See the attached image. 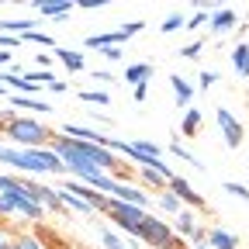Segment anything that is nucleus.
Returning a JSON list of instances; mask_svg holds the SVG:
<instances>
[{"instance_id": "obj_8", "label": "nucleus", "mask_w": 249, "mask_h": 249, "mask_svg": "<svg viewBox=\"0 0 249 249\" xmlns=\"http://www.w3.org/2000/svg\"><path fill=\"white\" fill-rule=\"evenodd\" d=\"M166 191H173V194L180 197V204H187V208H201V204H204V197H201L183 177H173V180L166 183Z\"/></svg>"}, {"instance_id": "obj_19", "label": "nucleus", "mask_w": 249, "mask_h": 249, "mask_svg": "<svg viewBox=\"0 0 249 249\" xmlns=\"http://www.w3.org/2000/svg\"><path fill=\"white\" fill-rule=\"evenodd\" d=\"M232 66H235L239 76H249V42H239L232 49Z\"/></svg>"}, {"instance_id": "obj_38", "label": "nucleus", "mask_w": 249, "mask_h": 249, "mask_svg": "<svg viewBox=\"0 0 249 249\" xmlns=\"http://www.w3.org/2000/svg\"><path fill=\"white\" fill-rule=\"evenodd\" d=\"M0 249H11V235H7L4 229H0Z\"/></svg>"}, {"instance_id": "obj_25", "label": "nucleus", "mask_w": 249, "mask_h": 249, "mask_svg": "<svg viewBox=\"0 0 249 249\" xmlns=\"http://www.w3.org/2000/svg\"><path fill=\"white\" fill-rule=\"evenodd\" d=\"M166 152H173V156H180V160H187V163H191L194 170H201V160H194V156H191V152H187V149H183L180 142H170V149H166Z\"/></svg>"}, {"instance_id": "obj_20", "label": "nucleus", "mask_w": 249, "mask_h": 249, "mask_svg": "<svg viewBox=\"0 0 249 249\" xmlns=\"http://www.w3.org/2000/svg\"><path fill=\"white\" fill-rule=\"evenodd\" d=\"M160 208H163L166 214H180V211H183V204H180V197H177L173 191H160Z\"/></svg>"}, {"instance_id": "obj_7", "label": "nucleus", "mask_w": 249, "mask_h": 249, "mask_svg": "<svg viewBox=\"0 0 249 249\" xmlns=\"http://www.w3.org/2000/svg\"><path fill=\"white\" fill-rule=\"evenodd\" d=\"M62 191H70V194H76L80 201H87L93 211H104L107 208V197L101 194V191H93V187H87V183H80V180H66L62 183Z\"/></svg>"}, {"instance_id": "obj_31", "label": "nucleus", "mask_w": 249, "mask_h": 249, "mask_svg": "<svg viewBox=\"0 0 249 249\" xmlns=\"http://www.w3.org/2000/svg\"><path fill=\"white\" fill-rule=\"evenodd\" d=\"M73 4L80 11H101V7H107V0H73Z\"/></svg>"}, {"instance_id": "obj_43", "label": "nucleus", "mask_w": 249, "mask_h": 249, "mask_svg": "<svg viewBox=\"0 0 249 249\" xmlns=\"http://www.w3.org/2000/svg\"><path fill=\"white\" fill-rule=\"evenodd\" d=\"M0 97H7V87H4V83H0Z\"/></svg>"}, {"instance_id": "obj_42", "label": "nucleus", "mask_w": 249, "mask_h": 249, "mask_svg": "<svg viewBox=\"0 0 249 249\" xmlns=\"http://www.w3.org/2000/svg\"><path fill=\"white\" fill-rule=\"evenodd\" d=\"M4 62H11V52H0V66H4Z\"/></svg>"}, {"instance_id": "obj_1", "label": "nucleus", "mask_w": 249, "mask_h": 249, "mask_svg": "<svg viewBox=\"0 0 249 249\" xmlns=\"http://www.w3.org/2000/svg\"><path fill=\"white\" fill-rule=\"evenodd\" d=\"M0 163L24 170V173H66L62 160L49 145L45 149H7V145H0Z\"/></svg>"}, {"instance_id": "obj_2", "label": "nucleus", "mask_w": 249, "mask_h": 249, "mask_svg": "<svg viewBox=\"0 0 249 249\" xmlns=\"http://www.w3.org/2000/svg\"><path fill=\"white\" fill-rule=\"evenodd\" d=\"M0 132H4V139H11L18 149H45L52 142V132L35 118H7L0 124Z\"/></svg>"}, {"instance_id": "obj_4", "label": "nucleus", "mask_w": 249, "mask_h": 249, "mask_svg": "<svg viewBox=\"0 0 249 249\" xmlns=\"http://www.w3.org/2000/svg\"><path fill=\"white\" fill-rule=\"evenodd\" d=\"M139 239H142L145 246H152V249H183V246H180V235L163 222V218H152V214L145 218Z\"/></svg>"}, {"instance_id": "obj_15", "label": "nucleus", "mask_w": 249, "mask_h": 249, "mask_svg": "<svg viewBox=\"0 0 249 249\" xmlns=\"http://www.w3.org/2000/svg\"><path fill=\"white\" fill-rule=\"evenodd\" d=\"M208 246L211 249H239V235H232L225 229H211L208 232Z\"/></svg>"}, {"instance_id": "obj_5", "label": "nucleus", "mask_w": 249, "mask_h": 249, "mask_svg": "<svg viewBox=\"0 0 249 249\" xmlns=\"http://www.w3.org/2000/svg\"><path fill=\"white\" fill-rule=\"evenodd\" d=\"M139 31H142V21L121 24V28H114V31H101V35H87V38H83V49L104 52V49H114V42H128L132 35H139Z\"/></svg>"}, {"instance_id": "obj_37", "label": "nucleus", "mask_w": 249, "mask_h": 249, "mask_svg": "<svg viewBox=\"0 0 249 249\" xmlns=\"http://www.w3.org/2000/svg\"><path fill=\"white\" fill-rule=\"evenodd\" d=\"M55 62V55H49V52H38V66H52Z\"/></svg>"}, {"instance_id": "obj_13", "label": "nucleus", "mask_w": 249, "mask_h": 249, "mask_svg": "<svg viewBox=\"0 0 249 249\" xmlns=\"http://www.w3.org/2000/svg\"><path fill=\"white\" fill-rule=\"evenodd\" d=\"M177 232H180V235H187V239H191V242H197V239H201V232H197V218H194V211H187V208H183V211L177 214Z\"/></svg>"}, {"instance_id": "obj_10", "label": "nucleus", "mask_w": 249, "mask_h": 249, "mask_svg": "<svg viewBox=\"0 0 249 249\" xmlns=\"http://www.w3.org/2000/svg\"><path fill=\"white\" fill-rule=\"evenodd\" d=\"M114 201H124V204H139V208H149V194L142 187H132V183H118L114 187Z\"/></svg>"}, {"instance_id": "obj_39", "label": "nucleus", "mask_w": 249, "mask_h": 249, "mask_svg": "<svg viewBox=\"0 0 249 249\" xmlns=\"http://www.w3.org/2000/svg\"><path fill=\"white\" fill-rule=\"evenodd\" d=\"M49 90H52V93H62V90H66V83H62V80H55V83H49Z\"/></svg>"}, {"instance_id": "obj_23", "label": "nucleus", "mask_w": 249, "mask_h": 249, "mask_svg": "<svg viewBox=\"0 0 249 249\" xmlns=\"http://www.w3.org/2000/svg\"><path fill=\"white\" fill-rule=\"evenodd\" d=\"M142 180H145V183L152 187V191H166V183H170V180H166L163 173H156L152 166H142Z\"/></svg>"}, {"instance_id": "obj_41", "label": "nucleus", "mask_w": 249, "mask_h": 249, "mask_svg": "<svg viewBox=\"0 0 249 249\" xmlns=\"http://www.w3.org/2000/svg\"><path fill=\"white\" fill-rule=\"evenodd\" d=\"M194 249H211V246H208L204 239H197V242H194Z\"/></svg>"}, {"instance_id": "obj_18", "label": "nucleus", "mask_w": 249, "mask_h": 249, "mask_svg": "<svg viewBox=\"0 0 249 249\" xmlns=\"http://www.w3.org/2000/svg\"><path fill=\"white\" fill-rule=\"evenodd\" d=\"M14 107H24V111H31V114H49L52 111V104L49 101H35V97H7Z\"/></svg>"}, {"instance_id": "obj_36", "label": "nucleus", "mask_w": 249, "mask_h": 249, "mask_svg": "<svg viewBox=\"0 0 249 249\" xmlns=\"http://www.w3.org/2000/svg\"><path fill=\"white\" fill-rule=\"evenodd\" d=\"M145 93H149V83H139V87H135V101H139V104L145 101Z\"/></svg>"}, {"instance_id": "obj_28", "label": "nucleus", "mask_w": 249, "mask_h": 249, "mask_svg": "<svg viewBox=\"0 0 249 249\" xmlns=\"http://www.w3.org/2000/svg\"><path fill=\"white\" fill-rule=\"evenodd\" d=\"M160 28H163L166 35H170V31H177V28H187V18H183V14H170V18H166Z\"/></svg>"}, {"instance_id": "obj_27", "label": "nucleus", "mask_w": 249, "mask_h": 249, "mask_svg": "<svg viewBox=\"0 0 249 249\" xmlns=\"http://www.w3.org/2000/svg\"><path fill=\"white\" fill-rule=\"evenodd\" d=\"M222 187H225V194H232V197H242V201H249V187H242V183H235V180H225Z\"/></svg>"}, {"instance_id": "obj_26", "label": "nucleus", "mask_w": 249, "mask_h": 249, "mask_svg": "<svg viewBox=\"0 0 249 249\" xmlns=\"http://www.w3.org/2000/svg\"><path fill=\"white\" fill-rule=\"evenodd\" d=\"M24 42H38L42 49H55V38H52V35H42V31H28Z\"/></svg>"}, {"instance_id": "obj_40", "label": "nucleus", "mask_w": 249, "mask_h": 249, "mask_svg": "<svg viewBox=\"0 0 249 249\" xmlns=\"http://www.w3.org/2000/svg\"><path fill=\"white\" fill-rule=\"evenodd\" d=\"M104 55H107V59H121V49H118V45H114V49H104Z\"/></svg>"}, {"instance_id": "obj_6", "label": "nucleus", "mask_w": 249, "mask_h": 249, "mask_svg": "<svg viewBox=\"0 0 249 249\" xmlns=\"http://www.w3.org/2000/svg\"><path fill=\"white\" fill-rule=\"evenodd\" d=\"M214 118H218V128H222V139H225V145L229 149H239L242 145V139H246V132H242V121L229 111V107H218L214 111Z\"/></svg>"}, {"instance_id": "obj_44", "label": "nucleus", "mask_w": 249, "mask_h": 249, "mask_svg": "<svg viewBox=\"0 0 249 249\" xmlns=\"http://www.w3.org/2000/svg\"><path fill=\"white\" fill-rule=\"evenodd\" d=\"M0 135H4V132H0Z\"/></svg>"}, {"instance_id": "obj_32", "label": "nucleus", "mask_w": 249, "mask_h": 249, "mask_svg": "<svg viewBox=\"0 0 249 249\" xmlns=\"http://www.w3.org/2000/svg\"><path fill=\"white\" fill-rule=\"evenodd\" d=\"M201 49H204V42H191V45H187L180 55H187V59H197V55H201Z\"/></svg>"}, {"instance_id": "obj_3", "label": "nucleus", "mask_w": 249, "mask_h": 249, "mask_svg": "<svg viewBox=\"0 0 249 249\" xmlns=\"http://www.w3.org/2000/svg\"><path fill=\"white\" fill-rule=\"evenodd\" d=\"M104 214L111 218V222H114L124 235H135V239H139V232H142V225H145V218H149L145 208H139V204H124V201H114V197H107Z\"/></svg>"}, {"instance_id": "obj_17", "label": "nucleus", "mask_w": 249, "mask_h": 249, "mask_svg": "<svg viewBox=\"0 0 249 249\" xmlns=\"http://www.w3.org/2000/svg\"><path fill=\"white\" fill-rule=\"evenodd\" d=\"M170 87H173V93H177V104H180V107H187V104L194 101V87L187 83L183 76H177V73H173V76H170Z\"/></svg>"}, {"instance_id": "obj_21", "label": "nucleus", "mask_w": 249, "mask_h": 249, "mask_svg": "<svg viewBox=\"0 0 249 249\" xmlns=\"http://www.w3.org/2000/svg\"><path fill=\"white\" fill-rule=\"evenodd\" d=\"M80 101H83V104L107 107V104H111V93H107V90H83V93H80Z\"/></svg>"}, {"instance_id": "obj_14", "label": "nucleus", "mask_w": 249, "mask_h": 249, "mask_svg": "<svg viewBox=\"0 0 249 249\" xmlns=\"http://www.w3.org/2000/svg\"><path fill=\"white\" fill-rule=\"evenodd\" d=\"M52 55H55V62H62V66H66L70 73H83V70H87L83 55H80V52H73V49H55Z\"/></svg>"}, {"instance_id": "obj_33", "label": "nucleus", "mask_w": 249, "mask_h": 249, "mask_svg": "<svg viewBox=\"0 0 249 249\" xmlns=\"http://www.w3.org/2000/svg\"><path fill=\"white\" fill-rule=\"evenodd\" d=\"M204 21H211V14H208V11H197V14H194L191 21H187V28H201Z\"/></svg>"}, {"instance_id": "obj_16", "label": "nucleus", "mask_w": 249, "mask_h": 249, "mask_svg": "<svg viewBox=\"0 0 249 249\" xmlns=\"http://www.w3.org/2000/svg\"><path fill=\"white\" fill-rule=\"evenodd\" d=\"M149 80H152V66H149V62H132V66L124 70V83H132V87L149 83Z\"/></svg>"}, {"instance_id": "obj_24", "label": "nucleus", "mask_w": 249, "mask_h": 249, "mask_svg": "<svg viewBox=\"0 0 249 249\" xmlns=\"http://www.w3.org/2000/svg\"><path fill=\"white\" fill-rule=\"evenodd\" d=\"M24 80H31L35 87H49V83H55V76H52L49 70H31V73H24Z\"/></svg>"}, {"instance_id": "obj_35", "label": "nucleus", "mask_w": 249, "mask_h": 249, "mask_svg": "<svg viewBox=\"0 0 249 249\" xmlns=\"http://www.w3.org/2000/svg\"><path fill=\"white\" fill-rule=\"evenodd\" d=\"M90 73H93V80H101V83H111V80H114L107 70H90Z\"/></svg>"}, {"instance_id": "obj_11", "label": "nucleus", "mask_w": 249, "mask_h": 249, "mask_svg": "<svg viewBox=\"0 0 249 249\" xmlns=\"http://www.w3.org/2000/svg\"><path fill=\"white\" fill-rule=\"evenodd\" d=\"M28 31H35V21H31V18H4V21H0V35H18V38H24L28 35Z\"/></svg>"}, {"instance_id": "obj_9", "label": "nucleus", "mask_w": 249, "mask_h": 249, "mask_svg": "<svg viewBox=\"0 0 249 249\" xmlns=\"http://www.w3.org/2000/svg\"><path fill=\"white\" fill-rule=\"evenodd\" d=\"M31 7H35L38 14H45V18H52V21H59V18H70L76 4L73 0H35Z\"/></svg>"}, {"instance_id": "obj_30", "label": "nucleus", "mask_w": 249, "mask_h": 249, "mask_svg": "<svg viewBox=\"0 0 249 249\" xmlns=\"http://www.w3.org/2000/svg\"><path fill=\"white\" fill-rule=\"evenodd\" d=\"M18 45H24V38H18V35H0V52H11V49H18Z\"/></svg>"}, {"instance_id": "obj_34", "label": "nucleus", "mask_w": 249, "mask_h": 249, "mask_svg": "<svg viewBox=\"0 0 249 249\" xmlns=\"http://www.w3.org/2000/svg\"><path fill=\"white\" fill-rule=\"evenodd\" d=\"M197 83H201V87H214V83H218V73H208V70H204V73L197 76Z\"/></svg>"}, {"instance_id": "obj_12", "label": "nucleus", "mask_w": 249, "mask_h": 249, "mask_svg": "<svg viewBox=\"0 0 249 249\" xmlns=\"http://www.w3.org/2000/svg\"><path fill=\"white\" fill-rule=\"evenodd\" d=\"M235 21H239V14H235L232 7H218V11L211 14V31H214V35H222V31L235 28Z\"/></svg>"}, {"instance_id": "obj_29", "label": "nucleus", "mask_w": 249, "mask_h": 249, "mask_svg": "<svg viewBox=\"0 0 249 249\" xmlns=\"http://www.w3.org/2000/svg\"><path fill=\"white\" fill-rule=\"evenodd\" d=\"M11 249H42V242L35 235H21L18 242H11Z\"/></svg>"}, {"instance_id": "obj_22", "label": "nucleus", "mask_w": 249, "mask_h": 249, "mask_svg": "<svg viewBox=\"0 0 249 249\" xmlns=\"http://www.w3.org/2000/svg\"><path fill=\"white\" fill-rule=\"evenodd\" d=\"M180 132H183V135H197V132H201V111H194V107L187 111V114H183V124H180Z\"/></svg>"}]
</instances>
